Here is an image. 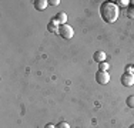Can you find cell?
<instances>
[{"label":"cell","mask_w":134,"mask_h":128,"mask_svg":"<svg viewBox=\"0 0 134 128\" xmlns=\"http://www.w3.org/2000/svg\"><path fill=\"white\" fill-rule=\"evenodd\" d=\"M100 16L106 23L111 24L119 17V6L114 2H104L100 6Z\"/></svg>","instance_id":"obj_1"},{"label":"cell","mask_w":134,"mask_h":128,"mask_svg":"<svg viewBox=\"0 0 134 128\" xmlns=\"http://www.w3.org/2000/svg\"><path fill=\"white\" fill-rule=\"evenodd\" d=\"M59 34H60V37L69 40V38H71L73 36H74V30H73L71 26L63 24V26H60V28H59Z\"/></svg>","instance_id":"obj_2"},{"label":"cell","mask_w":134,"mask_h":128,"mask_svg":"<svg viewBox=\"0 0 134 128\" xmlns=\"http://www.w3.org/2000/svg\"><path fill=\"white\" fill-rule=\"evenodd\" d=\"M110 73L108 71H97L96 73V81L100 83V84H108V81H110Z\"/></svg>","instance_id":"obj_3"},{"label":"cell","mask_w":134,"mask_h":128,"mask_svg":"<svg viewBox=\"0 0 134 128\" xmlns=\"http://www.w3.org/2000/svg\"><path fill=\"white\" fill-rule=\"evenodd\" d=\"M121 83H123V85H126V87L134 85V74L133 73H124V74L121 75Z\"/></svg>","instance_id":"obj_4"},{"label":"cell","mask_w":134,"mask_h":128,"mask_svg":"<svg viewBox=\"0 0 134 128\" xmlns=\"http://www.w3.org/2000/svg\"><path fill=\"white\" fill-rule=\"evenodd\" d=\"M106 59H107V56H106V53L104 51H101V50H98V51H96V53L93 54V60L96 63H104L106 61Z\"/></svg>","instance_id":"obj_5"},{"label":"cell","mask_w":134,"mask_h":128,"mask_svg":"<svg viewBox=\"0 0 134 128\" xmlns=\"http://www.w3.org/2000/svg\"><path fill=\"white\" fill-rule=\"evenodd\" d=\"M33 4H34V9H36V10L43 11L44 9L49 6V2H47V0H34Z\"/></svg>","instance_id":"obj_6"},{"label":"cell","mask_w":134,"mask_h":128,"mask_svg":"<svg viewBox=\"0 0 134 128\" xmlns=\"http://www.w3.org/2000/svg\"><path fill=\"white\" fill-rule=\"evenodd\" d=\"M59 28H60V26H59V23H57L54 19H52L50 23L47 24V30H49L50 33H59Z\"/></svg>","instance_id":"obj_7"},{"label":"cell","mask_w":134,"mask_h":128,"mask_svg":"<svg viewBox=\"0 0 134 128\" xmlns=\"http://www.w3.org/2000/svg\"><path fill=\"white\" fill-rule=\"evenodd\" d=\"M53 19H54V20H56L60 26L67 24V23H66V21H67V14H66V13H63V11H62V13H57L56 17H53Z\"/></svg>","instance_id":"obj_8"},{"label":"cell","mask_w":134,"mask_h":128,"mask_svg":"<svg viewBox=\"0 0 134 128\" xmlns=\"http://www.w3.org/2000/svg\"><path fill=\"white\" fill-rule=\"evenodd\" d=\"M108 67H110V66H108V63H106V61L100 63V64H98V71H107Z\"/></svg>","instance_id":"obj_9"},{"label":"cell","mask_w":134,"mask_h":128,"mask_svg":"<svg viewBox=\"0 0 134 128\" xmlns=\"http://www.w3.org/2000/svg\"><path fill=\"white\" fill-rule=\"evenodd\" d=\"M126 104L129 105L130 108H134V95H130V97H127Z\"/></svg>","instance_id":"obj_10"},{"label":"cell","mask_w":134,"mask_h":128,"mask_svg":"<svg viewBox=\"0 0 134 128\" xmlns=\"http://www.w3.org/2000/svg\"><path fill=\"white\" fill-rule=\"evenodd\" d=\"M127 16H129L130 19H134V6L130 4L129 7H127Z\"/></svg>","instance_id":"obj_11"},{"label":"cell","mask_w":134,"mask_h":128,"mask_svg":"<svg viewBox=\"0 0 134 128\" xmlns=\"http://www.w3.org/2000/svg\"><path fill=\"white\" fill-rule=\"evenodd\" d=\"M117 3H119V6H120V7H129V0H120V2H117Z\"/></svg>","instance_id":"obj_12"},{"label":"cell","mask_w":134,"mask_h":128,"mask_svg":"<svg viewBox=\"0 0 134 128\" xmlns=\"http://www.w3.org/2000/svg\"><path fill=\"white\" fill-rule=\"evenodd\" d=\"M56 128H70V125L66 123V121H62V123H59L56 125Z\"/></svg>","instance_id":"obj_13"},{"label":"cell","mask_w":134,"mask_h":128,"mask_svg":"<svg viewBox=\"0 0 134 128\" xmlns=\"http://www.w3.org/2000/svg\"><path fill=\"white\" fill-rule=\"evenodd\" d=\"M49 4H52V6H59V4H60V0H49Z\"/></svg>","instance_id":"obj_14"},{"label":"cell","mask_w":134,"mask_h":128,"mask_svg":"<svg viewBox=\"0 0 134 128\" xmlns=\"http://www.w3.org/2000/svg\"><path fill=\"white\" fill-rule=\"evenodd\" d=\"M126 73H133V66H127Z\"/></svg>","instance_id":"obj_15"},{"label":"cell","mask_w":134,"mask_h":128,"mask_svg":"<svg viewBox=\"0 0 134 128\" xmlns=\"http://www.w3.org/2000/svg\"><path fill=\"white\" fill-rule=\"evenodd\" d=\"M44 128H56V125H54V124H47Z\"/></svg>","instance_id":"obj_16"},{"label":"cell","mask_w":134,"mask_h":128,"mask_svg":"<svg viewBox=\"0 0 134 128\" xmlns=\"http://www.w3.org/2000/svg\"><path fill=\"white\" fill-rule=\"evenodd\" d=\"M130 3H131V6H134V0H133V2H130Z\"/></svg>","instance_id":"obj_17"},{"label":"cell","mask_w":134,"mask_h":128,"mask_svg":"<svg viewBox=\"0 0 134 128\" xmlns=\"http://www.w3.org/2000/svg\"><path fill=\"white\" fill-rule=\"evenodd\" d=\"M130 128H134V124H133V125H131V127H130Z\"/></svg>","instance_id":"obj_18"},{"label":"cell","mask_w":134,"mask_h":128,"mask_svg":"<svg viewBox=\"0 0 134 128\" xmlns=\"http://www.w3.org/2000/svg\"><path fill=\"white\" fill-rule=\"evenodd\" d=\"M133 71H134V66H133ZM133 74H134V73H133Z\"/></svg>","instance_id":"obj_19"}]
</instances>
